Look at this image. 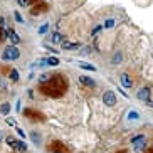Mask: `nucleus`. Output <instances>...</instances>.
I'll list each match as a JSON object with an SVG mask.
<instances>
[{
    "label": "nucleus",
    "mask_w": 153,
    "mask_h": 153,
    "mask_svg": "<svg viewBox=\"0 0 153 153\" xmlns=\"http://www.w3.org/2000/svg\"><path fill=\"white\" fill-rule=\"evenodd\" d=\"M68 88V81L64 79V76L57 74V76H51V79L44 84H41V91L47 96H52V98H57V96H62L64 91Z\"/></svg>",
    "instance_id": "nucleus-1"
},
{
    "label": "nucleus",
    "mask_w": 153,
    "mask_h": 153,
    "mask_svg": "<svg viewBox=\"0 0 153 153\" xmlns=\"http://www.w3.org/2000/svg\"><path fill=\"white\" fill-rule=\"evenodd\" d=\"M19 57H20V51H19L17 45H9L2 52V59L4 61H17Z\"/></svg>",
    "instance_id": "nucleus-2"
},
{
    "label": "nucleus",
    "mask_w": 153,
    "mask_h": 153,
    "mask_svg": "<svg viewBox=\"0 0 153 153\" xmlns=\"http://www.w3.org/2000/svg\"><path fill=\"white\" fill-rule=\"evenodd\" d=\"M103 103H104V106H108V108H113V106L116 104V94H114V91H104Z\"/></svg>",
    "instance_id": "nucleus-3"
},
{
    "label": "nucleus",
    "mask_w": 153,
    "mask_h": 153,
    "mask_svg": "<svg viewBox=\"0 0 153 153\" xmlns=\"http://www.w3.org/2000/svg\"><path fill=\"white\" fill-rule=\"evenodd\" d=\"M131 145L135 150H143L145 145H146V140H145V135H136L131 138Z\"/></svg>",
    "instance_id": "nucleus-4"
},
{
    "label": "nucleus",
    "mask_w": 153,
    "mask_h": 153,
    "mask_svg": "<svg viewBox=\"0 0 153 153\" xmlns=\"http://www.w3.org/2000/svg\"><path fill=\"white\" fill-rule=\"evenodd\" d=\"M24 116H27V118H30V120H39V121H44V116H42L39 111H34V109H30V108H25L24 109Z\"/></svg>",
    "instance_id": "nucleus-5"
},
{
    "label": "nucleus",
    "mask_w": 153,
    "mask_h": 153,
    "mask_svg": "<svg viewBox=\"0 0 153 153\" xmlns=\"http://www.w3.org/2000/svg\"><path fill=\"white\" fill-rule=\"evenodd\" d=\"M138 99L140 101H145V103H148L150 101V88H140L138 91Z\"/></svg>",
    "instance_id": "nucleus-6"
},
{
    "label": "nucleus",
    "mask_w": 153,
    "mask_h": 153,
    "mask_svg": "<svg viewBox=\"0 0 153 153\" xmlns=\"http://www.w3.org/2000/svg\"><path fill=\"white\" fill-rule=\"evenodd\" d=\"M61 47H62L64 51H71V49H79L81 44H79V42H71V41H62L61 42Z\"/></svg>",
    "instance_id": "nucleus-7"
},
{
    "label": "nucleus",
    "mask_w": 153,
    "mask_h": 153,
    "mask_svg": "<svg viewBox=\"0 0 153 153\" xmlns=\"http://www.w3.org/2000/svg\"><path fill=\"white\" fill-rule=\"evenodd\" d=\"M120 81H121L123 88H126V89H130L131 86H133V81H131V77L126 74V72H123L121 76H120Z\"/></svg>",
    "instance_id": "nucleus-8"
},
{
    "label": "nucleus",
    "mask_w": 153,
    "mask_h": 153,
    "mask_svg": "<svg viewBox=\"0 0 153 153\" xmlns=\"http://www.w3.org/2000/svg\"><path fill=\"white\" fill-rule=\"evenodd\" d=\"M79 82H81V84H84V86H88V88H94V86H96L94 79H91L89 76H84V74H82V76H79Z\"/></svg>",
    "instance_id": "nucleus-9"
},
{
    "label": "nucleus",
    "mask_w": 153,
    "mask_h": 153,
    "mask_svg": "<svg viewBox=\"0 0 153 153\" xmlns=\"http://www.w3.org/2000/svg\"><path fill=\"white\" fill-rule=\"evenodd\" d=\"M9 37H10V42H12V45L20 44V36H19L14 29H10V30H9Z\"/></svg>",
    "instance_id": "nucleus-10"
},
{
    "label": "nucleus",
    "mask_w": 153,
    "mask_h": 153,
    "mask_svg": "<svg viewBox=\"0 0 153 153\" xmlns=\"http://www.w3.org/2000/svg\"><path fill=\"white\" fill-rule=\"evenodd\" d=\"M45 9H47V5H45V4H41L39 7H37V5H34L30 12H32V15H37V14H41V12H44Z\"/></svg>",
    "instance_id": "nucleus-11"
},
{
    "label": "nucleus",
    "mask_w": 153,
    "mask_h": 153,
    "mask_svg": "<svg viewBox=\"0 0 153 153\" xmlns=\"http://www.w3.org/2000/svg\"><path fill=\"white\" fill-rule=\"evenodd\" d=\"M126 118H128L130 121H136V120H140V113L135 111V109H130L128 114H126Z\"/></svg>",
    "instance_id": "nucleus-12"
},
{
    "label": "nucleus",
    "mask_w": 153,
    "mask_h": 153,
    "mask_svg": "<svg viewBox=\"0 0 153 153\" xmlns=\"http://www.w3.org/2000/svg\"><path fill=\"white\" fill-rule=\"evenodd\" d=\"M123 61V54L121 52H114V56L111 57V64L113 66H116V64H120Z\"/></svg>",
    "instance_id": "nucleus-13"
},
{
    "label": "nucleus",
    "mask_w": 153,
    "mask_h": 153,
    "mask_svg": "<svg viewBox=\"0 0 153 153\" xmlns=\"http://www.w3.org/2000/svg\"><path fill=\"white\" fill-rule=\"evenodd\" d=\"M15 150H17V152H27V145H25V141H24V140H17Z\"/></svg>",
    "instance_id": "nucleus-14"
},
{
    "label": "nucleus",
    "mask_w": 153,
    "mask_h": 153,
    "mask_svg": "<svg viewBox=\"0 0 153 153\" xmlns=\"http://www.w3.org/2000/svg\"><path fill=\"white\" fill-rule=\"evenodd\" d=\"M30 140H32V141H34L36 145H41V141H42L41 135H39L37 131H30Z\"/></svg>",
    "instance_id": "nucleus-15"
},
{
    "label": "nucleus",
    "mask_w": 153,
    "mask_h": 153,
    "mask_svg": "<svg viewBox=\"0 0 153 153\" xmlns=\"http://www.w3.org/2000/svg\"><path fill=\"white\" fill-rule=\"evenodd\" d=\"M52 42H54V44H59V42H62L64 39H62V34H61V32H54V34H52Z\"/></svg>",
    "instance_id": "nucleus-16"
},
{
    "label": "nucleus",
    "mask_w": 153,
    "mask_h": 153,
    "mask_svg": "<svg viewBox=\"0 0 153 153\" xmlns=\"http://www.w3.org/2000/svg\"><path fill=\"white\" fill-rule=\"evenodd\" d=\"M81 69H84V71H96V68L93 66V64H88V62H79L77 64Z\"/></svg>",
    "instance_id": "nucleus-17"
},
{
    "label": "nucleus",
    "mask_w": 153,
    "mask_h": 153,
    "mask_svg": "<svg viewBox=\"0 0 153 153\" xmlns=\"http://www.w3.org/2000/svg\"><path fill=\"white\" fill-rule=\"evenodd\" d=\"M0 113L4 114V116H7L10 113V103H4L2 106H0Z\"/></svg>",
    "instance_id": "nucleus-18"
},
{
    "label": "nucleus",
    "mask_w": 153,
    "mask_h": 153,
    "mask_svg": "<svg viewBox=\"0 0 153 153\" xmlns=\"http://www.w3.org/2000/svg\"><path fill=\"white\" fill-rule=\"evenodd\" d=\"M5 143L9 145L10 148H14V150H15V145H17V140H15L14 136H7V138H5Z\"/></svg>",
    "instance_id": "nucleus-19"
},
{
    "label": "nucleus",
    "mask_w": 153,
    "mask_h": 153,
    "mask_svg": "<svg viewBox=\"0 0 153 153\" xmlns=\"http://www.w3.org/2000/svg\"><path fill=\"white\" fill-rule=\"evenodd\" d=\"M45 64H47V66H57V64H59V59L56 57V56H52V57H47V59H45Z\"/></svg>",
    "instance_id": "nucleus-20"
},
{
    "label": "nucleus",
    "mask_w": 153,
    "mask_h": 153,
    "mask_svg": "<svg viewBox=\"0 0 153 153\" xmlns=\"http://www.w3.org/2000/svg\"><path fill=\"white\" fill-rule=\"evenodd\" d=\"M9 76H10V81H12V82H17L19 81V71H17V69H12Z\"/></svg>",
    "instance_id": "nucleus-21"
},
{
    "label": "nucleus",
    "mask_w": 153,
    "mask_h": 153,
    "mask_svg": "<svg viewBox=\"0 0 153 153\" xmlns=\"http://www.w3.org/2000/svg\"><path fill=\"white\" fill-rule=\"evenodd\" d=\"M47 30H49V24H42L41 27H39V34H45Z\"/></svg>",
    "instance_id": "nucleus-22"
},
{
    "label": "nucleus",
    "mask_w": 153,
    "mask_h": 153,
    "mask_svg": "<svg viewBox=\"0 0 153 153\" xmlns=\"http://www.w3.org/2000/svg\"><path fill=\"white\" fill-rule=\"evenodd\" d=\"M113 25H114V20H113V19H108V20L104 22V25H103V27H104V29H111Z\"/></svg>",
    "instance_id": "nucleus-23"
},
{
    "label": "nucleus",
    "mask_w": 153,
    "mask_h": 153,
    "mask_svg": "<svg viewBox=\"0 0 153 153\" xmlns=\"http://www.w3.org/2000/svg\"><path fill=\"white\" fill-rule=\"evenodd\" d=\"M91 52H93V47L88 45V47H84V49L81 51V56H88V54H91Z\"/></svg>",
    "instance_id": "nucleus-24"
},
{
    "label": "nucleus",
    "mask_w": 153,
    "mask_h": 153,
    "mask_svg": "<svg viewBox=\"0 0 153 153\" xmlns=\"http://www.w3.org/2000/svg\"><path fill=\"white\" fill-rule=\"evenodd\" d=\"M14 17H15V20H17L19 24H24V17L19 14V12H14Z\"/></svg>",
    "instance_id": "nucleus-25"
},
{
    "label": "nucleus",
    "mask_w": 153,
    "mask_h": 153,
    "mask_svg": "<svg viewBox=\"0 0 153 153\" xmlns=\"http://www.w3.org/2000/svg\"><path fill=\"white\" fill-rule=\"evenodd\" d=\"M51 79V76H47V74H42L41 77H39V81H41V84H44V82H47Z\"/></svg>",
    "instance_id": "nucleus-26"
},
{
    "label": "nucleus",
    "mask_w": 153,
    "mask_h": 153,
    "mask_svg": "<svg viewBox=\"0 0 153 153\" xmlns=\"http://www.w3.org/2000/svg\"><path fill=\"white\" fill-rule=\"evenodd\" d=\"M15 131H17V133H19V136H20V138H24V140H25V131H24L22 128H17V130H15Z\"/></svg>",
    "instance_id": "nucleus-27"
},
{
    "label": "nucleus",
    "mask_w": 153,
    "mask_h": 153,
    "mask_svg": "<svg viewBox=\"0 0 153 153\" xmlns=\"http://www.w3.org/2000/svg\"><path fill=\"white\" fill-rule=\"evenodd\" d=\"M5 123H7L9 126H15V120H12V118H7V120H5Z\"/></svg>",
    "instance_id": "nucleus-28"
},
{
    "label": "nucleus",
    "mask_w": 153,
    "mask_h": 153,
    "mask_svg": "<svg viewBox=\"0 0 153 153\" xmlns=\"http://www.w3.org/2000/svg\"><path fill=\"white\" fill-rule=\"evenodd\" d=\"M2 39H9V30H5V29H2Z\"/></svg>",
    "instance_id": "nucleus-29"
},
{
    "label": "nucleus",
    "mask_w": 153,
    "mask_h": 153,
    "mask_svg": "<svg viewBox=\"0 0 153 153\" xmlns=\"http://www.w3.org/2000/svg\"><path fill=\"white\" fill-rule=\"evenodd\" d=\"M17 4L20 7H25V5H29V0H17Z\"/></svg>",
    "instance_id": "nucleus-30"
},
{
    "label": "nucleus",
    "mask_w": 153,
    "mask_h": 153,
    "mask_svg": "<svg viewBox=\"0 0 153 153\" xmlns=\"http://www.w3.org/2000/svg\"><path fill=\"white\" fill-rule=\"evenodd\" d=\"M4 24H5V19H4V17H2V15H0V29L4 27Z\"/></svg>",
    "instance_id": "nucleus-31"
},
{
    "label": "nucleus",
    "mask_w": 153,
    "mask_h": 153,
    "mask_svg": "<svg viewBox=\"0 0 153 153\" xmlns=\"http://www.w3.org/2000/svg\"><path fill=\"white\" fill-rule=\"evenodd\" d=\"M0 89H2V91L5 89V82H4V79H0Z\"/></svg>",
    "instance_id": "nucleus-32"
},
{
    "label": "nucleus",
    "mask_w": 153,
    "mask_h": 153,
    "mask_svg": "<svg viewBox=\"0 0 153 153\" xmlns=\"http://www.w3.org/2000/svg\"><path fill=\"white\" fill-rule=\"evenodd\" d=\"M99 30H101V25H98V27H96L94 30H93V34H96V32H99Z\"/></svg>",
    "instance_id": "nucleus-33"
},
{
    "label": "nucleus",
    "mask_w": 153,
    "mask_h": 153,
    "mask_svg": "<svg viewBox=\"0 0 153 153\" xmlns=\"http://www.w3.org/2000/svg\"><path fill=\"white\" fill-rule=\"evenodd\" d=\"M4 41V39H2V29H0V42Z\"/></svg>",
    "instance_id": "nucleus-34"
},
{
    "label": "nucleus",
    "mask_w": 153,
    "mask_h": 153,
    "mask_svg": "<svg viewBox=\"0 0 153 153\" xmlns=\"http://www.w3.org/2000/svg\"><path fill=\"white\" fill-rule=\"evenodd\" d=\"M145 153H153V148H150L148 152H145Z\"/></svg>",
    "instance_id": "nucleus-35"
},
{
    "label": "nucleus",
    "mask_w": 153,
    "mask_h": 153,
    "mask_svg": "<svg viewBox=\"0 0 153 153\" xmlns=\"http://www.w3.org/2000/svg\"><path fill=\"white\" fill-rule=\"evenodd\" d=\"M2 138H4V135H2V131H0V141H2Z\"/></svg>",
    "instance_id": "nucleus-36"
},
{
    "label": "nucleus",
    "mask_w": 153,
    "mask_h": 153,
    "mask_svg": "<svg viewBox=\"0 0 153 153\" xmlns=\"http://www.w3.org/2000/svg\"><path fill=\"white\" fill-rule=\"evenodd\" d=\"M29 2H41V0H29Z\"/></svg>",
    "instance_id": "nucleus-37"
},
{
    "label": "nucleus",
    "mask_w": 153,
    "mask_h": 153,
    "mask_svg": "<svg viewBox=\"0 0 153 153\" xmlns=\"http://www.w3.org/2000/svg\"><path fill=\"white\" fill-rule=\"evenodd\" d=\"M118 153H126V150H121V152H118Z\"/></svg>",
    "instance_id": "nucleus-38"
}]
</instances>
